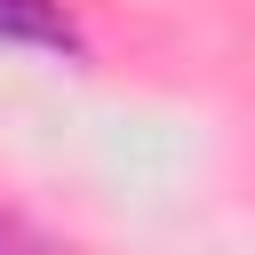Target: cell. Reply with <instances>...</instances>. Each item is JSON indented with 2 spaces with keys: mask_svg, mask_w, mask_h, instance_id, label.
Instances as JSON below:
<instances>
[{
  "mask_svg": "<svg viewBox=\"0 0 255 255\" xmlns=\"http://www.w3.org/2000/svg\"><path fill=\"white\" fill-rule=\"evenodd\" d=\"M0 40L8 48H64V56L80 48V32L56 0H0Z\"/></svg>",
  "mask_w": 255,
  "mask_h": 255,
  "instance_id": "6da1fadb",
  "label": "cell"
},
{
  "mask_svg": "<svg viewBox=\"0 0 255 255\" xmlns=\"http://www.w3.org/2000/svg\"><path fill=\"white\" fill-rule=\"evenodd\" d=\"M0 255H40V239H32V231H16V223H0Z\"/></svg>",
  "mask_w": 255,
  "mask_h": 255,
  "instance_id": "7a4b0ae2",
  "label": "cell"
}]
</instances>
